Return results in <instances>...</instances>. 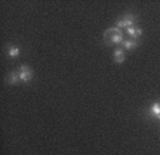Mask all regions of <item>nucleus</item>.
<instances>
[{"instance_id":"2","label":"nucleus","mask_w":160,"mask_h":155,"mask_svg":"<svg viewBox=\"0 0 160 155\" xmlns=\"http://www.w3.org/2000/svg\"><path fill=\"white\" fill-rule=\"evenodd\" d=\"M136 22H137V17L134 14L127 13L116 22V27H119V29H129V27L136 26Z\"/></svg>"},{"instance_id":"8","label":"nucleus","mask_w":160,"mask_h":155,"mask_svg":"<svg viewBox=\"0 0 160 155\" xmlns=\"http://www.w3.org/2000/svg\"><path fill=\"white\" fill-rule=\"evenodd\" d=\"M122 45H123V49H126V51H133V49H136L139 46V42L133 40V39H129V40H123Z\"/></svg>"},{"instance_id":"3","label":"nucleus","mask_w":160,"mask_h":155,"mask_svg":"<svg viewBox=\"0 0 160 155\" xmlns=\"http://www.w3.org/2000/svg\"><path fill=\"white\" fill-rule=\"evenodd\" d=\"M17 73H19L20 82H24V83L30 82L32 79H33V76H34L33 69H32V67H30L29 65H22V66L19 67V71H17Z\"/></svg>"},{"instance_id":"6","label":"nucleus","mask_w":160,"mask_h":155,"mask_svg":"<svg viewBox=\"0 0 160 155\" xmlns=\"http://www.w3.org/2000/svg\"><path fill=\"white\" fill-rule=\"evenodd\" d=\"M6 82L9 85H17L20 82V78H19V73L17 72H9L6 76Z\"/></svg>"},{"instance_id":"4","label":"nucleus","mask_w":160,"mask_h":155,"mask_svg":"<svg viewBox=\"0 0 160 155\" xmlns=\"http://www.w3.org/2000/svg\"><path fill=\"white\" fill-rule=\"evenodd\" d=\"M113 59L116 63H123L124 59H126V53H124V49L122 47H116L113 52Z\"/></svg>"},{"instance_id":"1","label":"nucleus","mask_w":160,"mask_h":155,"mask_svg":"<svg viewBox=\"0 0 160 155\" xmlns=\"http://www.w3.org/2000/svg\"><path fill=\"white\" fill-rule=\"evenodd\" d=\"M103 39L109 45H122L124 40V36L122 29H119V27H109L103 33Z\"/></svg>"},{"instance_id":"5","label":"nucleus","mask_w":160,"mask_h":155,"mask_svg":"<svg viewBox=\"0 0 160 155\" xmlns=\"http://www.w3.org/2000/svg\"><path fill=\"white\" fill-rule=\"evenodd\" d=\"M127 35L130 36V39H133V40H136V39H139L140 36H142V33H143V30L140 29L139 26H133V27H129V29H126Z\"/></svg>"},{"instance_id":"7","label":"nucleus","mask_w":160,"mask_h":155,"mask_svg":"<svg viewBox=\"0 0 160 155\" xmlns=\"http://www.w3.org/2000/svg\"><path fill=\"white\" fill-rule=\"evenodd\" d=\"M150 115L153 116V118L159 119L160 121V102H154L152 106H150Z\"/></svg>"},{"instance_id":"9","label":"nucleus","mask_w":160,"mask_h":155,"mask_svg":"<svg viewBox=\"0 0 160 155\" xmlns=\"http://www.w3.org/2000/svg\"><path fill=\"white\" fill-rule=\"evenodd\" d=\"M7 56H9V57H17V56H20V47L10 45V46L7 47Z\"/></svg>"}]
</instances>
